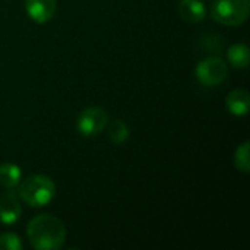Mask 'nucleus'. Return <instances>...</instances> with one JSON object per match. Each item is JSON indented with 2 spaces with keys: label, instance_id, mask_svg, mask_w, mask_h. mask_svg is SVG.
I'll use <instances>...</instances> for the list:
<instances>
[{
  "label": "nucleus",
  "instance_id": "obj_1",
  "mask_svg": "<svg viewBox=\"0 0 250 250\" xmlns=\"http://www.w3.org/2000/svg\"><path fill=\"white\" fill-rule=\"evenodd\" d=\"M26 236L34 249L57 250L64 245L66 227L51 214H40L29 221Z\"/></svg>",
  "mask_w": 250,
  "mask_h": 250
},
{
  "label": "nucleus",
  "instance_id": "obj_2",
  "mask_svg": "<svg viewBox=\"0 0 250 250\" xmlns=\"http://www.w3.org/2000/svg\"><path fill=\"white\" fill-rule=\"evenodd\" d=\"M18 195L22 202L32 208L48 205L56 196V185L45 174H31L18 185Z\"/></svg>",
  "mask_w": 250,
  "mask_h": 250
},
{
  "label": "nucleus",
  "instance_id": "obj_3",
  "mask_svg": "<svg viewBox=\"0 0 250 250\" xmlns=\"http://www.w3.org/2000/svg\"><path fill=\"white\" fill-rule=\"evenodd\" d=\"M250 0H215L211 16L215 22L226 26H237L248 21Z\"/></svg>",
  "mask_w": 250,
  "mask_h": 250
},
{
  "label": "nucleus",
  "instance_id": "obj_4",
  "mask_svg": "<svg viewBox=\"0 0 250 250\" xmlns=\"http://www.w3.org/2000/svg\"><path fill=\"white\" fill-rule=\"evenodd\" d=\"M110 122L108 113L98 105L83 108L76 120V129L82 136L92 138L105 130L107 123Z\"/></svg>",
  "mask_w": 250,
  "mask_h": 250
},
{
  "label": "nucleus",
  "instance_id": "obj_5",
  "mask_svg": "<svg viewBox=\"0 0 250 250\" xmlns=\"http://www.w3.org/2000/svg\"><path fill=\"white\" fill-rule=\"evenodd\" d=\"M195 75L199 83L205 86H217V85H221L227 79L229 66L221 57L211 56L198 63Z\"/></svg>",
  "mask_w": 250,
  "mask_h": 250
},
{
  "label": "nucleus",
  "instance_id": "obj_6",
  "mask_svg": "<svg viewBox=\"0 0 250 250\" xmlns=\"http://www.w3.org/2000/svg\"><path fill=\"white\" fill-rule=\"evenodd\" d=\"M21 198L15 189H9L0 196V223L4 226H12L21 218Z\"/></svg>",
  "mask_w": 250,
  "mask_h": 250
},
{
  "label": "nucleus",
  "instance_id": "obj_7",
  "mask_svg": "<svg viewBox=\"0 0 250 250\" xmlns=\"http://www.w3.org/2000/svg\"><path fill=\"white\" fill-rule=\"evenodd\" d=\"M57 10L56 0H25V12L35 23L50 22Z\"/></svg>",
  "mask_w": 250,
  "mask_h": 250
},
{
  "label": "nucleus",
  "instance_id": "obj_8",
  "mask_svg": "<svg viewBox=\"0 0 250 250\" xmlns=\"http://www.w3.org/2000/svg\"><path fill=\"white\" fill-rule=\"evenodd\" d=\"M179 13L183 21L190 23H199L207 18V7L201 0H180Z\"/></svg>",
  "mask_w": 250,
  "mask_h": 250
},
{
  "label": "nucleus",
  "instance_id": "obj_9",
  "mask_svg": "<svg viewBox=\"0 0 250 250\" xmlns=\"http://www.w3.org/2000/svg\"><path fill=\"white\" fill-rule=\"evenodd\" d=\"M226 107L233 116H246L250 108V95L246 89H234L226 98Z\"/></svg>",
  "mask_w": 250,
  "mask_h": 250
},
{
  "label": "nucleus",
  "instance_id": "obj_10",
  "mask_svg": "<svg viewBox=\"0 0 250 250\" xmlns=\"http://www.w3.org/2000/svg\"><path fill=\"white\" fill-rule=\"evenodd\" d=\"M22 180V170L13 163L0 164V186L4 189H15Z\"/></svg>",
  "mask_w": 250,
  "mask_h": 250
},
{
  "label": "nucleus",
  "instance_id": "obj_11",
  "mask_svg": "<svg viewBox=\"0 0 250 250\" xmlns=\"http://www.w3.org/2000/svg\"><path fill=\"white\" fill-rule=\"evenodd\" d=\"M229 63L236 69H246L249 66V47L243 42H237L229 47L227 50Z\"/></svg>",
  "mask_w": 250,
  "mask_h": 250
},
{
  "label": "nucleus",
  "instance_id": "obj_12",
  "mask_svg": "<svg viewBox=\"0 0 250 250\" xmlns=\"http://www.w3.org/2000/svg\"><path fill=\"white\" fill-rule=\"evenodd\" d=\"M105 130H107L108 141L113 142L114 145H122L129 139V127L120 119H114L108 122L105 126Z\"/></svg>",
  "mask_w": 250,
  "mask_h": 250
},
{
  "label": "nucleus",
  "instance_id": "obj_13",
  "mask_svg": "<svg viewBox=\"0 0 250 250\" xmlns=\"http://www.w3.org/2000/svg\"><path fill=\"white\" fill-rule=\"evenodd\" d=\"M250 142L245 141L234 152V167L242 173H250Z\"/></svg>",
  "mask_w": 250,
  "mask_h": 250
},
{
  "label": "nucleus",
  "instance_id": "obj_14",
  "mask_svg": "<svg viewBox=\"0 0 250 250\" xmlns=\"http://www.w3.org/2000/svg\"><path fill=\"white\" fill-rule=\"evenodd\" d=\"M23 243L21 237L15 233H1L0 234V250H22Z\"/></svg>",
  "mask_w": 250,
  "mask_h": 250
}]
</instances>
